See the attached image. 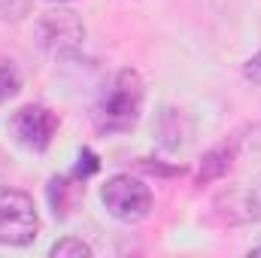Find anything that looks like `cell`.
<instances>
[{"mask_svg": "<svg viewBox=\"0 0 261 258\" xmlns=\"http://www.w3.org/2000/svg\"><path fill=\"white\" fill-rule=\"evenodd\" d=\"M37 43L52 58H70L85 43V24L73 9L43 12L40 21H37Z\"/></svg>", "mask_w": 261, "mask_h": 258, "instance_id": "cell-4", "label": "cell"}, {"mask_svg": "<svg viewBox=\"0 0 261 258\" xmlns=\"http://www.w3.org/2000/svg\"><path fill=\"white\" fill-rule=\"evenodd\" d=\"M143 79L137 70H119L113 85L103 91V97L94 107V128L100 134H128L143 110Z\"/></svg>", "mask_w": 261, "mask_h": 258, "instance_id": "cell-1", "label": "cell"}, {"mask_svg": "<svg viewBox=\"0 0 261 258\" xmlns=\"http://www.w3.org/2000/svg\"><path fill=\"white\" fill-rule=\"evenodd\" d=\"M231 164H234V152H231L228 146H216V149H210V152L203 155V161H200L197 183H200V186H206V183H216V179L228 176Z\"/></svg>", "mask_w": 261, "mask_h": 258, "instance_id": "cell-7", "label": "cell"}, {"mask_svg": "<svg viewBox=\"0 0 261 258\" xmlns=\"http://www.w3.org/2000/svg\"><path fill=\"white\" fill-rule=\"evenodd\" d=\"M243 76H246L252 85H261V52H255L252 58H246V64H243Z\"/></svg>", "mask_w": 261, "mask_h": 258, "instance_id": "cell-12", "label": "cell"}, {"mask_svg": "<svg viewBox=\"0 0 261 258\" xmlns=\"http://www.w3.org/2000/svg\"><path fill=\"white\" fill-rule=\"evenodd\" d=\"M49 255L52 258H88L91 255V246L82 243V240H76V237H64V240L52 243Z\"/></svg>", "mask_w": 261, "mask_h": 258, "instance_id": "cell-9", "label": "cell"}, {"mask_svg": "<svg viewBox=\"0 0 261 258\" xmlns=\"http://www.w3.org/2000/svg\"><path fill=\"white\" fill-rule=\"evenodd\" d=\"M55 3H67V0H55Z\"/></svg>", "mask_w": 261, "mask_h": 258, "instance_id": "cell-14", "label": "cell"}, {"mask_svg": "<svg viewBox=\"0 0 261 258\" xmlns=\"http://www.w3.org/2000/svg\"><path fill=\"white\" fill-rule=\"evenodd\" d=\"M249 255H261V246H252V249H249Z\"/></svg>", "mask_w": 261, "mask_h": 258, "instance_id": "cell-13", "label": "cell"}, {"mask_svg": "<svg viewBox=\"0 0 261 258\" xmlns=\"http://www.w3.org/2000/svg\"><path fill=\"white\" fill-rule=\"evenodd\" d=\"M100 203L119 222H143L152 210V192L143 179L130 173H116L100 186Z\"/></svg>", "mask_w": 261, "mask_h": 258, "instance_id": "cell-3", "label": "cell"}, {"mask_svg": "<svg viewBox=\"0 0 261 258\" xmlns=\"http://www.w3.org/2000/svg\"><path fill=\"white\" fill-rule=\"evenodd\" d=\"M100 170V158L88 149V146H82L79 149V155H76V167H73V176H79L82 183L88 179V176H94Z\"/></svg>", "mask_w": 261, "mask_h": 258, "instance_id": "cell-10", "label": "cell"}, {"mask_svg": "<svg viewBox=\"0 0 261 258\" xmlns=\"http://www.w3.org/2000/svg\"><path fill=\"white\" fill-rule=\"evenodd\" d=\"M246 219L261 225V173L252 179V186L246 192Z\"/></svg>", "mask_w": 261, "mask_h": 258, "instance_id": "cell-11", "label": "cell"}, {"mask_svg": "<svg viewBox=\"0 0 261 258\" xmlns=\"http://www.w3.org/2000/svg\"><path fill=\"white\" fill-rule=\"evenodd\" d=\"M79 183H82V179L73 176V173H70V176H52V179H49L46 197H49V207H52L55 219H67V216H70L76 197L82 194V186H79Z\"/></svg>", "mask_w": 261, "mask_h": 258, "instance_id": "cell-6", "label": "cell"}, {"mask_svg": "<svg viewBox=\"0 0 261 258\" xmlns=\"http://www.w3.org/2000/svg\"><path fill=\"white\" fill-rule=\"evenodd\" d=\"M21 91V73L9 58H0V104H6L9 97H15Z\"/></svg>", "mask_w": 261, "mask_h": 258, "instance_id": "cell-8", "label": "cell"}, {"mask_svg": "<svg viewBox=\"0 0 261 258\" xmlns=\"http://www.w3.org/2000/svg\"><path fill=\"white\" fill-rule=\"evenodd\" d=\"M9 131H12L18 146H24L31 152H46L52 146V140H55L58 116L43 104H24V107H18L12 113Z\"/></svg>", "mask_w": 261, "mask_h": 258, "instance_id": "cell-5", "label": "cell"}, {"mask_svg": "<svg viewBox=\"0 0 261 258\" xmlns=\"http://www.w3.org/2000/svg\"><path fill=\"white\" fill-rule=\"evenodd\" d=\"M40 234L34 197L21 189L0 186V246H31Z\"/></svg>", "mask_w": 261, "mask_h": 258, "instance_id": "cell-2", "label": "cell"}]
</instances>
